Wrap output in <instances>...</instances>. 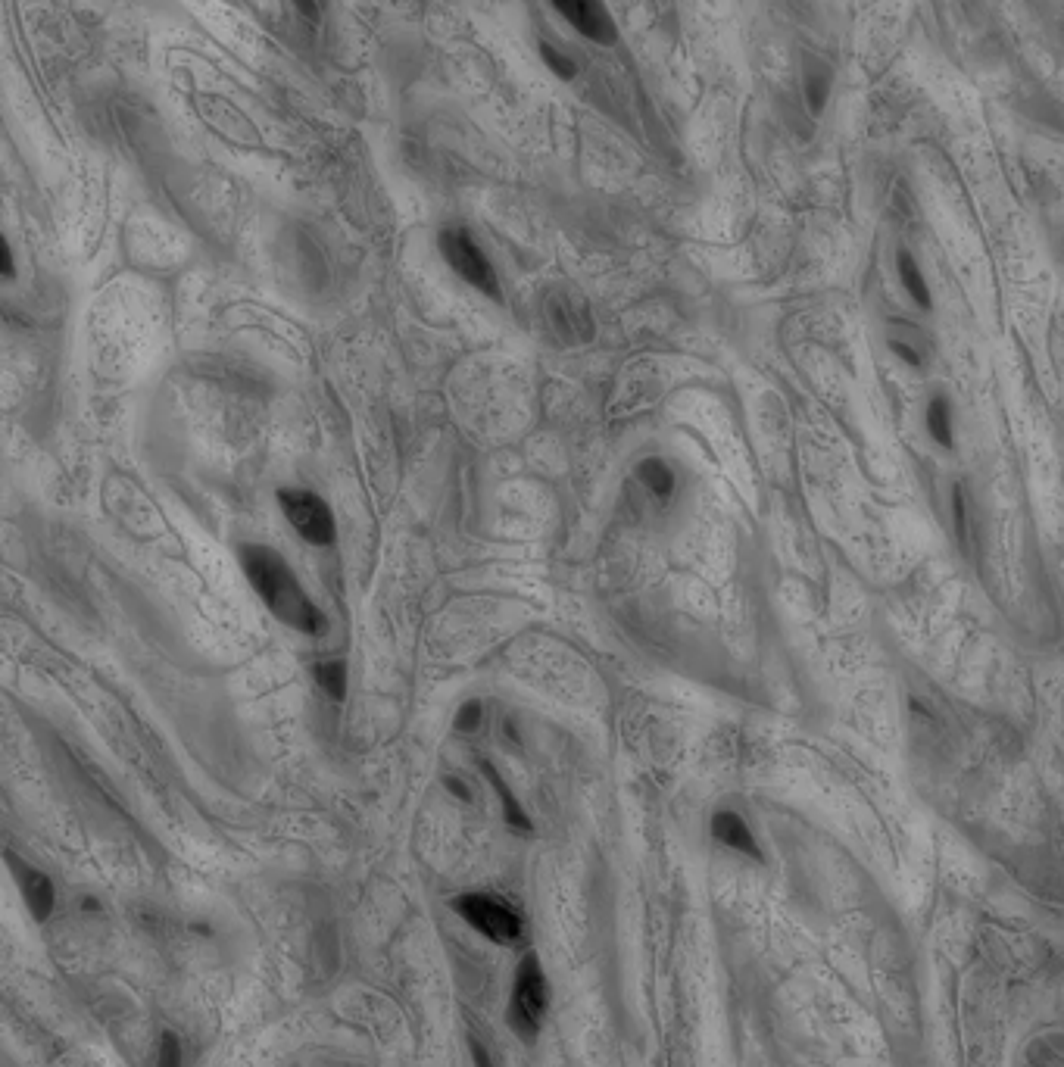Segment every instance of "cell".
Listing matches in <instances>:
<instances>
[{"label": "cell", "instance_id": "1", "mask_svg": "<svg viewBox=\"0 0 1064 1067\" xmlns=\"http://www.w3.org/2000/svg\"><path fill=\"white\" fill-rule=\"evenodd\" d=\"M238 556H241V568H244L250 587L259 593V600L269 606V612L278 621H284L297 634H309V637L325 634V628H328L325 615L306 596V590L300 587V581L294 575V568L284 562V556L278 550L263 546V543H247V546H241Z\"/></svg>", "mask_w": 1064, "mask_h": 1067}, {"label": "cell", "instance_id": "2", "mask_svg": "<svg viewBox=\"0 0 1064 1067\" xmlns=\"http://www.w3.org/2000/svg\"><path fill=\"white\" fill-rule=\"evenodd\" d=\"M550 1002V990H547V977L540 971V961L534 952H528L522 961H518L515 971V983H512V1002H509V1024L522 1039H534L543 1021V1011H547Z\"/></svg>", "mask_w": 1064, "mask_h": 1067}, {"label": "cell", "instance_id": "3", "mask_svg": "<svg viewBox=\"0 0 1064 1067\" xmlns=\"http://www.w3.org/2000/svg\"><path fill=\"white\" fill-rule=\"evenodd\" d=\"M453 908L465 924L484 933L490 943L512 946L522 940V918L503 899H493L487 893H465L453 902Z\"/></svg>", "mask_w": 1064, "mask_h": 1067}, {"label": "cell", "instance_id": "4", "mask_svg": "<svg viewBox=\"0 0 1064 1067\" xmlns=\"http://www.w3.org/2000/svg\"><path fill=\"white\" fill-rule=\"evenodd\" d=\"M278 506L284 512V518L291 522V528L313 546H328L334 543L337 525H334V512L331 506L313 490L303 487H281L278 490Z\"/></svg>", "mask_w": 1064, "mask_h": 1067}, {"label": "cell", "instance_id": "5", "mask_svg": "<svg viewBox=\"0 0 1064 1067\" xmlns=\"http://www.w3.org/2000/svg\"><path fill=\"white\" fill-rule=\"evenodd\" d=\"M440 253L453 266V272L469 281L472 288L484 291L487 297L497 300L500 297V284H497V272H493L490 259L484 256V250L469 238V231L462 228H447L440 231Z\"/></svg>", "mask_w": 1064, "mask_h": 1067}, {"label": "cell", "instance_id": "6", "mask_svg": "<svg viewBox=\"0 0 1064 1067\" xmlns=\"http://www.w3.org/2000/svg\"><path fill=\"white\" fill-rule=\"evenodd\" d=\"M550 4L565 16V22H572L584 38H590L596 44H612L618 38L612 13L606 10L603 0H550Z\"/></svg>", "mask_w": 1064, "mask_h": 1067}, {"label": "cell", "instance_id": "7", "mask_svg": "<svg viewBox=\"0 0 1064 1067\" xmlns=\"http://www.w3.org/2000/svg\"><path fill=\"white\" fill-rule=\"evenodd\" d=\"M547 319L559 334H565V341H587L590 331H593L587 306L575 294H568V291H556L550 297Z\"/></svg>", "mask_w": 1064, "mask_h": 1067}, {"label": "cell", "instance_id": "8", "mask_svg": "<svg viewBox=\"0 0 1064 1067\" xmlns=\"http://www.w3.org/2000/svg\"><path fill=\"white\" fill-rule=\"evenodd\" d=\"M712 837H715L718 843H724L728 849L743 852V855H749V858H756V862H762V849H759L756 837H752L749 824H746L737 812H728V809L718 812V815L712 818Z\"/></svg>", "mask_w": 1064, "mask_h": 1067}, {"label": "cell", "instance_id": "9", "mask_svg": "<svg viewBox=\"0 0 1064 1067\" xmlns=\"http://www.w3.org/2000/svg\"><path fill=\"white\" fill-rule=\"evenodd\" d=\"M16 877H19L22 896L29 902V912L35 915V921H47L50 912H54V883H50V877L29 865H16Z\"/></svg>", "mask_w": 1064, "mask_h": 1067}, {"label": "cell", "instance_id": "10", "mask_svg": "<svg viewBox=\"0 0 1064 1067\" xmlns=\"http://www.w3.org/2000/svg\"><path fill=\"white\" fill-rule=\"evenodd\" d=\"M927 434L933 437V444H940L943 450H955V431H952V403L946 394H933L927 403Z\"/></svg>", "mask_w": 1064, "mask_h": 1067}, {"label": "cell", "instance_id": "11", "mask_svg": "<svg viewBox=\"0 0 1064 1067\" xmlns=\"http://www.w3.org/2000/svg\"><path fill=\"white\" fill-rule=\"evenodd\" d=\"M896 269H899V281H902L905 294L912 297L921 309H930V306H933L930 284H927V278L921 275L918 259L908 253V250H899V253H896Z\"/></svg>", "mask_w": 1064, "mask_h": 1067}, {"label": "cell", "instance_id": "12", "mask_svg": "<svg viewBox=\"0 0 1064 1067\" xmlns=\"http://www.w3.org/2000/svg\"><path fill=\"white\" fill-rule=\"evenodd\" d=\"M637 478L646 484V490L656 493V497H662V500H668L674 493V472L668 468L665 459H656V456L643 459L640 468H637Z\"/></svg>", "mask_w": 1064, "mask_h": 1067}, {"label": "cell", "instance_id": "13", "mask_svg": "<svg viewBox=\"0 0 1064 1067\" xmlns=\"http://www.w3.org/2000/svg\"><path fill=\"white\" fill-rule=\"evenodd\" d=\"M481 771L487 774V780L493 784V793H497V796L503 799V815H506V821H509L515 830H531V821H528V815H525L522 805H518V799L509 793L506 780H503L497 771H493V765H490V762H481Z\"/></svg>", "mask_w": 1064, "mask_h": 1067}, {"label": "cell", "instance_id": "14", "mask_svg": "<svg viewBox=\"0 0 1064 1067\" xmlns=\"http://www.w3.org/2000/svg\"><path fill=\"white\" fill-rule=\"evenodd\" d=\"M316 681H319V687H322L331 699L341 702V699L347 696V665H344L341 659L316 665Z\"/></svg>", "mask_w": 1064, "mask_h": 1067}, {"label": "cell", "instance_id": "15", "mask_svg": "<svg viewBox=\"0 0 1064 1067\" xmlns=\"http://www.w3.org/2000/svg\"><path fill=\"white\" fill-rule=\"evenodd\" d=\"M830 85H834V75H830V69L821 66V63H812L809 66V78H806V94H809V107L815 113L824 110V103L830 97Z\"/></svg>", "mask_w": 1064, "mask_h": 1067}, {"label": "cell", "instance_id": "16", "mask_svg": "<svg viewBox=\"0 0 1064 1067\" xmlns=\"http://www.w3.org/2000/svg\"><path fill=\"white\" fill-rule=\"evenodd\" d=\"M540 57H543V63H547L559 78H575V75H578L575 60H568L565 54H559V50L550 47V44H540Z\"/></svg>", "mask_w": 1064, "mask_h": 1067}, {"label": "cell", "instance_id": "17", "mask_svg": "<svg viewBox=\"0 0 1064 1067\" xmlns=\"http://www.w3.org/2000/svg\"><path fill=\"white\" fill-rule=\"evenodd\" d=\"M157 1067H181V1043H178V1036L172 1030H163V1036H160Z\"/></svg>", "mask_w": 1064, "mask_h": 1067}, {"label": "cell", "instance_id": "18", "mask_svg": "<svg viewBox=\"0 0 1064 1067\" xmlns=\"http://www.w3.org/2000/svg\"><path fill=\"white\" fill-rule=\"evenodd\" d=\"M478 724H481V702H465V706L459 709V715H456V731L459 734H472Z\"/></svg>", "mask_w": 1064, "mask_h": 1067}, {"label": "cell", "instance_id": "19", "mask_svg": "<svg viewBox=\"0 0 1064 1067\" xmlns=\"http://www.w3.org/2000/svg\"><path fill=\"white\" fill-rule=\"evenodd\" d=\"M952 503H955V531H958V540H962V537H968V509H965V493H962V487H955Z\"/></svg>", "mask_w": 1064, "mask_h": 1067}, {"label": "cell", "instance_id": "20", "mask_svg": "<svg viewBox=\"0 0 1064 1067\" xmlns=\"http://www.w3.org/2000/svg\"><path fill=\"white\" fill-rule=\"evenodd\" d=\"M472 1058H475V1067H493V1061H490V1055H487V1049L478 1043V1039H472Z\"/></svg>", "mask_w": 1064, "mask_h": 1067}, {"label": "cell", "instance_id": "21", "mask_svg": "<svg viewBox=\"0 0 1064 1067\" xmlns=\"http://www.w3.org/2000/svg\"><path fill=\"white\" fill-rule=\"evenodd\" d=\"M890 350H893V353H899V356H902L905 362H912V366H921V359H918V353H915V350H908V347H902L899 341H893V344H890Z\"/></svg>", "mask_w": 1064, "mask_h": 1067}, {"label": "cell", "instance_id": "22", "mask_svg": "<svg viewBox=\"0 0 1064 1067\" xmlns=\"http://www.w3.org/2000/svg\"><path fill=\"white\" fill-rule=\"evenodd\" d=\"M4 275L7 278H13V250H10V244L4 241Z\"/></svg>", "mask_w": 1064, "mask_h": 1067}, {"label": "cell", "instance_id": "23", "mask_svg": "<svg viewBox=\"0 0 1064 1067\" xmlns=\"http://www.w3.org/2000/svg\"><path fill=\"white\" fill-rule=\"evenodd\" d=\"M447 790H453V793H456L459 799H469V793H465V787L459 784V780H456V777H450V780H447Z\"/></svg>", "mask_w": 1064, "mask_h": 1067}]
</instances>
